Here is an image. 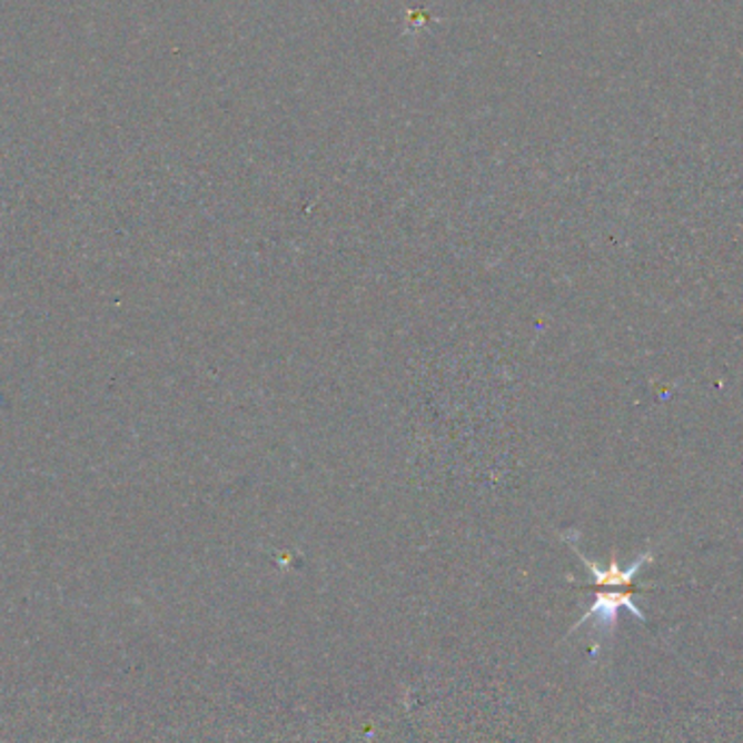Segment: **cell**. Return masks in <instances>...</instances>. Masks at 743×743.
Segmentation results:
<instances>
[{
    "mask_svg": "<svg viewBox=\"0 0 743 743\" xmlns=\"http://www.w3.org/2000/svg\"><path fill=\"white\" fill-rule=\"evenodd\" d=\"M633 594H635V587H628V590H601L596 594V601L594 604L587 608V613L572 626L569 633H574L578 626L587 624L590 620H596V631L603 635V637H611L615 633V626H617V617H620V611L626 608L631 611L637 620L646 622V615L644 611L633 603Z\"/></svg>",
    "mask_w": 743,
    "mask_h": 743,
    "instance_id": "6da1fadb",
    "label": "cell"
},
{
    "mask_svg": "<svg viewBox=\"0 0 743 743\" xmlns=\"http://www.w3.org/2000/svg\"><path fill=\"white\" fill-rule=\"evenodd\" d=\"M565 542H567V544H569V548L576 553V557L581 558V561L585 563L587 572H590V574H592V578H594V587H601V590H611V587L628 590V587H633V581H635V576L640 574V569H642L644 565H648V563L652 561L651 551H646V553H642L640 557L635 558V561H633L628 567H622V565L617 563L615 553H613L611 563H608L606 567H603V565H598L596 561H592V558L585 557V555L578 551V546L572 542V537H569V535H565Z\"/></svg>",
    "mask_w": 743,
    "mask_h": 743,
    "instance_id": "7a4b0ae2",
    "label": "cell"
}]
</instances>
